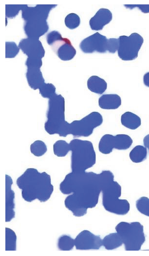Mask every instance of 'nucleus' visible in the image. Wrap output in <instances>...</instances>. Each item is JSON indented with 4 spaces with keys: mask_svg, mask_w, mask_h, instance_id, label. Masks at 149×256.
<instances>
[{
    "mask_svg": "<svg viewBox=\"0 0 149 256\" xmlns=\"http://www.w3.org/2000/svg\"><path fill=\"white\" fill-rule=\"evenodd\" d=\"M102 245L100 236L87 230L81 232L74 239V246L77 250H98Z\"/></svg>",
    "mask_w": 149,
    "mask_h": 256,
    "instance_id": "nucleus-13",
    "label": "nucleus"
},
{
    "mask_svg": "<svg viewBox=\"0 0 149 256\" xmlns=\"http://www.w3.org/2000/svg\"><path fill=\"white\" fill-rule=\"evenodd\" d=\"M119 38H110L108 40V51L111 53H115L119 48Z\"/></svg>",
    "mask_w": 149,
    "mask_h": 256,
    "instance_id": "nucleus-31",
    "label": "nucleus"
},
{
    "mask_svg": "<svg viewBox=\"0 0 149 256\" xmlns=\"http://www.w3.org/2000/svg\"><path fill=\"white\" fill-rule=\"evenodd\" d=\"M133 141L127 134H119L115 136L106 134L100 139L98 143V149L103 154H108L112 152L113 149L126 150L132 145Z\"/></svg>",
    "mask_w": 149,
    "mask_h": 256,
    "instance_id": "nucleus-11",
    "label": "nucleus"
},
{
    "mask_svg": "<svg viewBox=\"0 0 149 256\" xmlns=\"http://www.w3.org/2000/svg\"><path fill=\"white\" fill-rule=\"evenodd\" d=\"M55 4H37L35 7L22 9V18L24 20V31L28 38L39 39L49 29L47 21L50 10L56 6Z\"/></svg>",
    "mask_w": 149,
    "mask_h": 256,
    "instance_id": "nucleus-3",
    "label": "nucleus"
},
{
    "mask_svg": "<svg viewBox=\"0 0 149 256\" xmlns=\"http://www.w3.org/2000/svg\"><path fill=\"white\" fill-rule=\"evenodd\" d=\"M17 236L15 233L11 229L5 228V250H16Z\"/></svg>",
    "mask_w": 149,
    "mask_h": 256,
    "instance_id": "nucleus-24",
    "label": "nucleus"
},
{
    "mask_svg": "<svg viewBox=\"0 0 149 256\" xmlns=\"http://www.w3.org/2000/svg\"><path fill=\"white\" fill-rule=\"evenodd\" d=\"M103 123L102 115L96 111L91 112L80 120H74L71 123L62 120L56 134L65 137L72 134L75 138L88 137L93 132V129Z\"/></svg>",
    "mask_w": 149,
    "mask_h": 256,
    "instance_id": "nucleus-4",
    "label": "nucleus"
},
{
    "mask_svg": "<svg viewBox=\"0 0 149 256\" xmlns=\"http://www.w3.org/2000/svg\"><path fill=\"white\" fill-rule=\"evenodd\" d=\"M124 6L130 9L137 7L144 13H149V4H124Z\"/></svg>",
    "mask_w": 149,
    "mask_h": 256,
    "instance_id": "nucleus-32",
    "label": "nucleus"
},
{
    "mask_svg": "<svg viewBox=\"0 0 149 256\" xmlns=\"http://www.w3.org/2000/svg\"><path fill=\"white\" fill-rule=\"evenodd\" d=\"M144 84L147 87H149V72L146 73L143 76Z\"/></svg>",
    "mask_w": 149,
    "mask_h": 256,
    "instance_id": "nucleus-33",
    "label": "nucleus"
},
{
    "mask_svg": "<svg viewBox=\"0 0 149 256\" xmlns=\"http://www.w3.org/2000/svg\"><path fill=\"white\" fill-rule=\"evenodd\" d=\"M19 47L28 57L25 62L27 66H37L41 67L45 50L39 39L30 38L22 39L19 43Z\"/></svg>",
    "mask_w": 149,
    "mask_h": 256,
    "instance_id": "nucleus-10",
    "label": "nucleus"
},
{
    "mask_svg": "<svg viewBox=\"0 0 149 256\" xmlns=\"http://www.w3.org/2000/svg\"><path fill=\"white\" fill-rule=\"evenodd\" d=\"M108 40L106 36L96 32L82 40L79 47L85 53H104L108 51Z\"/></svg>",
    "mask_w": 149,
    "mask_h": 256,
    "instance_id": "nucleus-12",
    "label": "nucleus"
},
{
    "mask_svg": "<svg viewBox=\"0 0 149 256\" xmlns=\"http://www.w3.org/2000/svg\"><path fill=\"white\" fill-rule=\"evenodd\" d=\"M126 251H139L145 241L143 226L139 222H121L115 227Z\"/></svg>",
    "mask_w": 149,
    "mask_h": 256,
    "instance_id": "nucleus-6",
    "label": "nucleus"
},
{
    "mask_svg": "<svg viewBox=\"0 0 149 256\" xmlns=\"http://www.w3.org/2000/svg\"><path fill=\"white\" fill-rule=\"evenodd\" d=\"M9 7L6 6L5 13L6 16L9 18H12L15 17L20 10L24 7L25 5H12V7H10V5H8Z\"/></svg>",
    "mask_w": 149,
    "mask_h": 256,
    "instance_id": "nucleus-30",
    "label": "nucleus"
},
{
    "mask_svg": "<svg viewBox=\"0 0 149 256\" xmlns=\"http://www.w3.org/2000/svg\"><path fill=\"white\" fill-rule=\"evenodd\" d=\"M137 210L141 213L149 216V198L143 196L136 202Z\"/></svg>",
    "mask_w": 149,
    "mask_h": 256,
    "instance_id": "nucleus-28",
    "label": "nucleus"
},
{
    "mask_svg": "<svg viewBox=\"0 0 149 256\" xmlns=\"http://www.w3.org/2000/svg\"><path fill=\"white\" fill-rule=\"evenodd\" d=\"M113 179L110 171H103L99 174L92 171L69 173L59 185L63 194L73 193L65 199L66 208L75 216L85 215L88 208L96 206L100 192Z\"/></svg>",
    "mask_w": 149,
    "mask_h": 256,
    "instance_id": "nucleus-1",
    "label": "nucleus"
},
{
    "mask_svg": "<svg viewBox=\"0 0 149 256\" xmlns=\"http://www.w3.org/2000/svg\"><path fill=\"white\" fill-rule=\"evenodd\" d=\"M46 41L61 60L69 61L75 56L76 50L71 41L68 38H62L59 32L54 30L49 32L46 36Z\"/></svg>",
    "mask_w": 149,
    "mask_h": 256,
    "instance_id": "nucleus-8",
    "label": "nucleus"
},
{
    "mask_svg": "<svg viewBox=\"0 0 149 256\" xmlns=\"http://www.w3.org/2000/svg\"><path fill=\"white\" fill-rule=\"evenodd\" d=\"M123 243L121 237L117 233L110 234L102 240L103 246L108 250L116 249Z\"/></svg>",
    "mask_w": 149,
    "mask_h": 256,
    "instance_id": "nucleus-20",
    "label": "nucleus"
},
{
    "mask_svg": "<svg viewBox=\"0 0 149 256\" xmlns=\"http://www.w3.org/2000/svg\"><path fill=\"white\" fill-rule=\"evenodd\" d=\"M102 204L105 209L118 215L126 214L130 211V205L126 199H120L121 187L113 181L102 190Z\"/></svg>",
    "mask_w": 149,
    "mask_h": 256,
    "instance_id": "nucleus-7",
    "label": "nucleus"
},
{
    "mask_svg": "<svg viewBox=\"0 0 149 256\" xmlns=\"http://www.w3.org/2000/svg\"><path fill=\"white\" fill-rule=\"evenodd\" d=\"M30 151L35 156H41L47 151V146L43 141L37 140L31 144Z\"/></svg>",
    "mask_w": 149,
    "mask_h": 256,
    "instance_id": "nucleus-25",
    "label": "nucleus"
},
{
    "mask_svg": "<svg viewBox=\"0 0 149 256\" xmlns=\"http://www.w3.org/2000/svg\"><path fill=\"white\" fill-rule=\"evenodd\" d=\"M129 156L130 160L134 163L142 162L147 158V149L143 146L137 145L130 151Z\"/></svg>",
    "mask_w": 149,
    "mask_h": 256,
    "instance_id": "nucleus-21",
    "label": "nucleus"
},
{
    "mask_svg": "<svg viewBox=\"0 0 149 256\" xmlns=\"http://www.w3.org/2000/svg\"><path fill=\"white\" fill-rule=\"evenodd\" d=\"M112 15L110 10L100 8L90 20L89 24L93 30H101L104 26L112 20Z\"/></svg>",
    "mask_w": 149,
    "mask_h": 256,
    "instance_id": "nucleus-15",
    "label": "nucleus"
},
{
    "mask_svg": "<svg viewBox=\"0 0 149 256\" xmlns=\"http://www.w3.org/2000/svg\"><path fill=\"white\" fill-rule=\"evenodd\" d=\"M16 184L22 190V198L28 202L36 199L45 202L50 198L54 191L50 175L44 171L40 173L32 168L27 169L17 178Z\"/></svg>",
    "mask_w": 149,
    "mask_h": 256,
    "instance_id": "nucleus-2",
    "label": "nucleus"
},
{
    "mask_svg": "<svg viewBox=\"0 0 149 256\" xmlns=\"http://www.w3.org/2000/svg\"><path fill=\"white\" fill-rule=\"evenodd\" d=\"M5 221L10 222L15 217L14 202L15 193L11 189L13 181L7 174L5 175Z\"/></svg>",
    "mask_w": 149,
    "mask_h": 256,
    "instance_id": "nucleus-14",
    "label": "nucleus"
},
{
    "mask_svg": "<svg viewBox=\"0 0 149 256\" xmlns=\"http://www.w3.org/2000/svg\"><path fill=\"white\" fill-rule=\"evenodd\" d=\"M65 25L70 29H74L77 28L80 23V19L79 17L75 13H70L66 16L65 18Z\"/></svg>",
    "mask_w": 149,
    "mask_h": 256,
    "instance_id": "nucleus-26",
    "label": "nucleus"
},
{
    "mask_svg": "<svg viewBox=\"0 0 149 256\" xmlns=\"http://www.w3.org/2000/svg\"><path fill=\"white\" fill-rule=\"evenodd\" d=\"M143 143L144 147L148 148L149 151V134L144 138Z\"/></svg>",
    "mask_w": 149,
    "mask_h": 256,
    "instance_id": "nucleus-34",
    "label": "nucleus"
},
{
    "mask_svg": "<svg viewBox=\"0 0 149 256\" xmlns=\"http://www.w3.org/2000/svg\"><path fill=\"white\" fill-rule=\"evenodd\" d=\"M87 85L91 91L98 94H103L107 88L106 82L95 75L92 76L88 79Z\"/></svg>",
    "mask_w": 149,
    "mask_h": 256,
    "instance_id": "nucleus-18",
    "label": "nucleus"
},
{
    "mask_svg": "<svg viewBox=\"0 0 149 256\" xmlns=\"http://www.w3.org/2000/svg\"><path fill=\"white\" fill-rule=\"evenodd\" d=\"M38 89L39 94L45 98L50 99L56 94V87L51 83H44Z\"/></svg>",
    "mask_w": 149,
    "mask_h": 256,
    "instance_id": "nucleus-27",
    "label": "nucleus"
},
{
    "mask_svg": "<svg viewBox=\"0 0 149 256\" xmlns=\"http://www.w3.org/2000/svg\"><path fill=\"white\" fill-rule=\"evenodd\" d=\"M119 39L117 53L120 59L123 61L136 59L144 42L143 37L137 33H133L129 36H120Z\"/></svg>",
    "mask_w": 149,
    "mask_h": 256,
    "instance_id": "nucleus-9",
    "label": "nucleus"
},
{
    "mask_svg": "<svg viewBox=\"0 0 149 256\" xmlns=\"http://www.w3.org/2000/svg\"><path fill=\"white\" fill-rule=\"evenodd\" d=\"M19 48L14 42L5 43V57L6 58H14L19 52Z\"/></svg>",
    "mask_w": 149,
    "mask_h": 256,
    "instance_id": "nucleus-29",
    "label": "nucleus"
},
{
    "mask_svg": "<svg viewBox=\"0 0 149 256\" xmlns=\"http://www.w3.org/2000/svg\"><path fill=\"white\" fill-rule=\"evenodd\" d=\"M26 73V77L29 86L32 89H39L45 83L39 67L29 66Z\"/></svg>",
    "mask_w": 149,
    "mask_h": 256,
    "instance_id": "nucleus-16",
    "label": "nucleus"
},
{
    "mask_svg": "<svg viewBox=\"0 0 149 256\" xmlns=\"http://www.w3.org/2000/svg\"><path fill=\"white\" fill-rule=\"evenodd\" d=\"M69 144L72 171L84 172L95 164L96 154L92 142L75 138Z\"/></svg>",
    "mask_w": 149,
    "mask_h": 256,
    "instance_id": "nucleus-5",
    "label": "nucleus"
},
{
    "mask_svg": "<svg viewBox=\"0 0 149 256\" xmlns=\"http://www.w3.org/2000/svg\"><path fill=\"white\" fill-rule=\"evenodd\" d=\"M121 122L123 126L130 129H135L141 125V118L130 111L126 112L121 115Z\"/></svg>",
    "mask_w": 149,
    "mask_h": 256,
    "instance_id": "nucleus-19",
    "label": "nucleus"
},
{
    "mask_svg": "<svg viewBox=\"0 0 149 256\" xmlns=\"http://www.w3.org/2000/svg\"><path fill=\"white\" fill-rule=\"evenodd\" d=\"M53 151L56 156L64 157L70 151V144L63 140H57L53 145Z\"/></svg>",
    "mask_w": 149,
    "mask_h": 256,
    "instance_id": "nucleus-22",
    "label": "nucleus"
},
{
    "mask_svg": "<svg viewBox=\"0 0 149 256\" xmlns=\"http://www.w3.org/2000/svg\"><path fill=\"white\" fill-rule=\"evenodd\" d=\"M121 105V99L116 94L102 95L98 99L99 107L104 109H115Z\"/></svg>",
    "mask_w": 149,
    "mask_h": 256,
    "instance_id": "nucleus-17",
    "label": "nucleus"
},
{
    "mask_svg": "<svg viewBox=\"0 0 149 256\" xmlns=\"http://www.w3.org/2000/svg\"><path fill=\"white\" fill-rule=\"evenodd\" d=\"M74 246V239L70 235H64L59 237L57 247L61 251H70Z\"/></svg>",
    "mask_w": 149,
    "mask_h": 256,
    "instance_id": "nucleus-23",
    "label": "nucleus"
}]
</instances>
